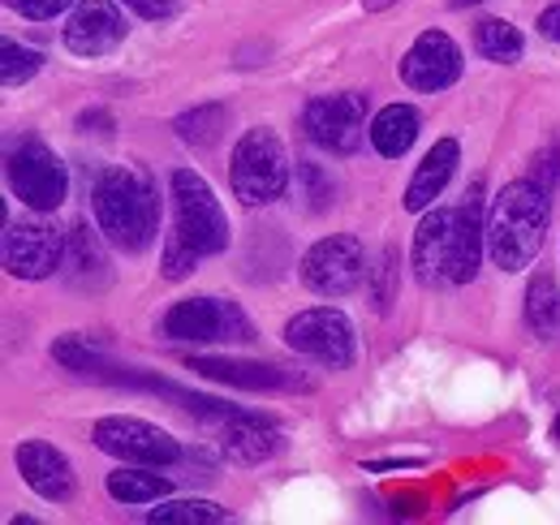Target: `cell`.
Returning a JSON list of instances; mask_svg holds the SVG:
<instances>
[{
	"instance_id": "cell-1",
	"label": "cell",
	"mask_w": 560,
	"mask_h": 525,
	"mask_svg": "<svg viewBox=\"0 0 560 525\" xmlns=\"http://www.w3.org/2000/svg\"><path fill=\"white\" fill-rule=\"evenodd\" d=\"M488 250V220H479V207H435L427 211L415 233V276L427 289H457L470 284Z\"/></svg>"
},
{
	"instance_id": "cell-2",
	"label": "cell",
	"mask_w": 560,
	"mask_h": 525,
	"mask_svg": "<svg viewBox=\"0 0 560 525\" xmlns=\"http://www.w3.org/2000/svg\"><path fill=\"white\" fill-rule=\"evenodd\" d=\"M552 220V190L539 182H509L491 198L488 211V259L500 271H522L539 259Z\"/></svg>"
},
{
	"instance_id": "cell-3",
	"label": "cell",
	"mask_w": 560,
	"mask_h": 525,
	"mask_svg": "<svg viewBox=\"0 0 560 525\" xmlns=\"http://www.w3.org/2000/svg\"><path fill=\"white\" fill-rule=\"evenodd\" d=\"M95 224L104 229L108 246L142 255L160 233V198L151 177L130 164L104 168L95 182Z\"/></svg>"
},
{
	"instance_id": "cell-4",
	"label": "cell",
	"mask_w": 560,
	"mask_h": 525,
	"mask_svg": "<svg viewBox=\"0 0 560 525\" xmlns=\"http://www.w3.org/2000/svg\"><path fill=\"white\" fill-rule=\"evenodd\" d=\"M229 182H233V195L246 207H268L289 190V151L277 138V130L255 126L237 138Z\"/></svg>"
},
{
	"instance_id": "cell-5",
	"label": "cell",
	"mask_w": 560,
	"mask_h": 525,
	"mask_svg": "<svg viewBox=\"0 0 560 525\" xmlns=\"http://www.w3.org/2000/svg\"><path fill=\"white\" fill-rule=\"evenodd\" d=\"M168 198H173V229L199 255H224L229 250V215L195 168H177L168 177Z\"/></svg>"
},
{
	"instance_id": "cell-6",
	"label": "cell",
	"mask_w": 560,
	"mask_h": 525,
	"mask_svg": "<svg viewBox=\"0 0 560 525\" xmlns=\"http://www.w3.org/2000/svg\"><path fill=\"white\" fill-rule=\"evenodd\" d=\"M168 340H190V345H246L255 340V328L237 302L224 298H186L164 315Z\"/></svg>"
},
{
	"instance_id": "cell-7",
	"label": "cell",
	"mask_w": 560,
	"mask_h": 525,
	"mask_svg": "<svg viewBox=\"0 0 560 525\" xmlns=\"http://www.w3.org/2000/svg\"><path fill=\"white\" fill-rule=\"evenodd\" d=\"M284 345L311 362H319L324 371H346L353 362V324L346 311L337 306H311V311H298L289 324H284Z\"/></svg>"
},
{
	"instance_id": "cell-8",
	"label": "cell",
	"mask_w": 560,
	"mask_h": 525,
	"mask_svg": "<svg viewBox=\"0 0 560 525\" xmlns=\"http://www.w3.org/2000/svg\"><path fill=\"white\" fill-rule=\"evenodd\" d=\"M66 246H70V233H61L48 220V211L22 215L4 229V271L18 280H48L52 271H61Z\"/></svg>"
},
{
	"instance_id": "cell-9",
	"label": "cell",
	"mask_w": 560,
	"mask_h": 525,
	"mask_svg": "<svg viewBox=\"0 0 560 525\" xmlns=\"http://www.w3.org/2000/svg\"><path fill=\"white\" fill-rule=\"evenodd\" d=\"M366 276H371L366 250H362V242L350 237V233L319 237V242L302 255V284H306L315 298H346V293H353Z\"/></svg>"
},
{
	"instance_id": "cell-10",
	"label": "cell",
	"mask_w": 560,
	"mask_h": 525,
	"mask_svg": "<svg viewBox=\"0 0 560 525\" xmlns=\"http://www.w3.org/2000/svg\"><path fill=\"white\" fill-rule=\"evenodd\" d=\"M4 173H9L13 198L22 207H31V211H57L66 202V190H70L66 164H61V155L52 147L35 142V138L9 151V168Z\"/></svg>"
},
{
	"instance_id": "cell-11",
	"label": "cell",
	"mask_w": 560,
	"mask_h": 525,
	"mask_svg": "<svg viewBox=\"0 0 560 525\" xmlns=\"http://www.w3.org/2000/svg\"><path fill=\"white\" fill-rule=\"evenodd\" d=\"M91 440H95L100 453L126 460V465H155V469H164V465L182 460V444L164 427H155L147 418H126V413L100 418Z\"/></svg>"
},
{
	"instance_id": "cell-12",
	"label": "cell",
	"mask_w": 560,
	"mask_h": 525,
	"mask_svg": "<svg viewBox=\"0 0 560 525\" xmlns=\"http://www.w3.org/2000/svg\"><path fill=\"white\" fill-rule=\"evenodd\" d=\"M302 126L311 133L315 147L332 151V155H353L362 147V100L358 95H319L306 104Z\"/></svg>"
},
{
	"instance_id": "cell-13",
	"label": "cell",
	"mask_w": 560,
	"mask_h": 525,
	"mask_svg": "<svg viewBox=\"0 0 560 525\" xmlns=\"http://www.w3.org/2000/svg\"><path fill=\"white\" fill-rule=\"evenodd\" d=\"M130 35V22L117 0H78L66 22V48L78 57H108Z\"/></svg>"
},
{
	"instance_id": "cell-14",
	"label": "cell",
	"mask_w": 560,
	"mask_h": 525,
	"mask_svg": "<svg viewBox=\"0 0 560 525\" xmlns=\"http://www.w3.org/2000/svg\"><path fill=\"white\" fill-rule=\"evenodd\" d=\"M462 78V48L444 35V31H422L410 44V52L401 57V82L410 91H448Z\"/></svg>"
},
{
	"instance_id": "cell-15",
	"label": "cell",
	"mask_w": 560,
	"mask_h": 525,
	"mask_svg": "<svg viewBox=\"0 0 560 525\" xmlns=\"http://www.w3.org/2000/svg\"><path fill=\"white\" fill-rule=\"evenodd\" d=\"M195 375H203L211 384H229V388H246V393H277V388H311L306 380L268 366V362H246V358H190Z\"/></svg>"
},
{
	"instance_id": "cell-16",
	"label": "cell",
	"mask_w": 560,
	"mask_h": 525,
	"mask_svg": "<svg viewBox=\"0 0 560 525\" xmlns=\"http://www.w3.org/2000/svg\"><path fill=\"white\" fill-rule=\"evenodd\" d=\"M18 474H22V482H26L39 500H48V504H66V500H73L70 457L57 453V448L44 444V440H26V444L18 448Z\"/></svg>"
},
{
	"instance_id": "cell-17",
	"label": "cell",
	"mask_w": 560,
	"mask_h": 525,
	"mask_svg": "<svg viewBox=\"0 0 560 525\" xmlns=\"http://www.w3.org/2000/svg\"><path fill=\"white\" fill-rule=\"evenodd\" d=\"M220 453L233 460V465H264L268 457L280 453V431L259 418V413H233L224 418V431H220Z\"/></svg>"
},
{
	"instance_id": "cell-18",
	"label": "cell",
	"mask_w": 560,
	"mask_h": 525,
	"mask_svg": "<svg viewBox=\"0 0 560 525\" xmlns=\"http://www.w3.org/2000/svg\"><path fill=\"white\" fill-rule=\"evenodd\" d=\"M457 160H462L457 138H440V142L422 155V164L415 168V177H410V186H406V211H427V207H435V198L444 195V186H448L453 173H457Z\"/></svg>"
},
{
	"instance_id": "cell-19",
	"label": "cell",
	"mask_w": 560,
	"mask_h": 525,
	"mask_svg": "<svg viewBox=\"0 0 560 525\" xmlns=\"http://www.w3.org/2000/svg\"><path fill=\"white\" fill-rule=\"evenodd\" d=\"M100 237H104V229H100V224H95V229H91L86 220H78V224H73L61 271L70 276V284H78V289H100V284L108 280V259H104Z\"/></svg>"
},
{
	"instance_id": "cell-20",
	"label": "cell",
	"mask_w": 560,
	"mask_h": 525,
	"mask_svg": "<svg viewBox=\"0 0 560 525\" xmlns=\"http://www.w3.org/2000/svg\"><path fill=\"white\" fill-rule=\"evenodd\" d=\"M419 130H422V121L410 104H388V108L375 113L366 138H371V147H375L384 160H401V155L419 142Z\"/></svg>"
},
{
	"instance_id": "cell-21",
	"label": "cell",
	"mask_w": 560,
	"mask_h": 525,
	"mask_svg": "<svg viewBox=\"0 0 560 525\" xmlns=\"http://www.w3.org/2000/svg\"><path fill=\"white\" fill-rule=\"evenodd\" d=\"M173 491L168 474H155V465H126L117 474H108V495L117 504H160Z\"/></svg>"
},
{
	"instance_id": "cell-22",
	"label": "cell",
	"mask_w": 560,
	"mask_h": 525,
	"mask_svg": "<svg viewBox=\"0 0 560 525\" xmlns=\"http://www.w3.org/2000/svg\"><path fill=\"white\" fill-rule=\"evenodd\" d=\"M52 358L66 366V371H73V375H86V380H108V384H121V366H113L100 349H91L82 336H61L57 345H52Z\"/></svg>"
},
{
	"instance_id": "cell-23",
	"label": "cell",
	"mask_w": 560,
	"mask_h": 525,
	"mask_svg": "<svg viewBox=\"0 0 560 525\" xmlns=\"http://www.w3.org/2000/svg\"><path fill=\"white\" fill-rule=\"evenodd\" d=\"M173 130H177V138H182L186 147L211 151V147L224 138V130H229V108H224V104H199V108L182 113V117L173 121Z\"/></svg>"
},
{
	"instance_id": "cell-24",
	"label": "cell",
	"mask_w": 560,
	"mask_h": 525,
	"mask_svg": "<svg viewBox=\"0 0 560 525\" xmlns=\"http://www.w3.org/2000/svg\"><path fill=\"white\" fill-rule=\"evenodd\" d=\"M526 324L535 336H552L560 328V289L548 271H535L526 284Z\"/></svg>"
},
{
	"instance_id": "cell-25",
	"label": "cell",
	"mask_w": 560,
	"mask_h": 525,
	"mask_svg": "<svg viewBox=\"0 0 560 525\" xmlns=\"http://www.w3.org/2000/svg\"><path fill=\"white\" fill-rule=\"evenodd\" d=\"M475 48H479V57H488L495 66H513V61H522L526 39H522V31H517L513 22L488 18V22H479V31H475Z\"/></svg>"
},
{
	"instance_id": "cell-26",
	"label": "cell",
	"mask_w": 560,
	"mask_h": 525,
	"mask_svg": "<svg viewBox=\"0 0 560 525\" xmlns=\"http://www.w3.org/2000/svg\"><path fill=\"white\" fill-rule=\"evenodd\" d=\"M229 513L211 500H160V509L147 513V522L155 525H215L224 522Z\"/></svg>"
},
{
	"instance_id": "cell-27",
	"label": "cell",
	"mask_w": 560,
	"mask_h": 525,
	"mask_svg": "<svg viewBox=\"0 0 560 525\" xmlns=\"http://www.w3.org/2000/svg\"><path fill=\"white\" fill-rule=\"evenodd\" d=\"M39 69H44V52L22 48L18 39H4V44H0V78H4V86H22V82H31Z\"/></svg>"
},
{
	"instance_id": "cell-28",
	"label": "cell",
	"mask_w": 560,
	"mask_h": 525,
	"mask_svg": "<svg viewBox=\"0 0 560 525\" xmlns=\"http://www.w3.org/2000/svg\"><path fill=\"white\" fill-rule=\"evenodd\" d=\"M298 190L306 198V207L311 211H324V207H332V195H337V182L319 168V164H311V160H298Z\"/></svg>"
},
{
	"instance_id": "cell-29",
	"label": "cell",
	"mask_w": 560,
	"mask_h": 525,
	"mask_svg": "<svg viewBox=\"0 0 560 525\" xmlns=\"http://www.w3.org/2000/svg\"><path fill=\"white\" fill-rule=\"evenodd\" d=\"M199 259H203V255H199V250H195L177 229L164 237V259H160V267H164V276H168V280H186Z\"/></svg>"
},
{
	"instance_id": "cell-30",
	"label": "cell",
	"mask_w": 560,
	"mask_h": 525,
	"mask_svg": "<svg viewBox=\"0 0 560 525\" xmlns=\"http://www.w3.org/2000/svg\"><path fill=\"white\" fill-rule=\"evenodd\" d=\"M13 13H22V18H31V22H52V18H61L66 9H73L78 0H4Z\"/></svg>"
},
{
	"instance_id": "cell-31",
	"label": "cell",
	"mask_w": 560,
	"mask_h": 525,
	"mask_svg": "<svg viewBox=\"0 0 560 525\" xmlns=\"http://www.w3.org/2000/svg\"><path fill=\"white\" fill-rule=\"evenodd\" d=\"M393 276H397V250H384V255H380V267H371L375 306H380V311H388V302H393Z\"/></svg>"
},
{
	"instance_id": "cell-32",
	"label": "cell",
	"mask_w": 560,
	"mask_h": 525,
	"mask_svg": "<svg viewBox=\"0 0 560 525\" xmlns=\"http://www.w3.org/2000/svg\"><path fill=\"white\" fill-rule=\"evenodd\" d=\"M530 182H539L544 190H557V182H560V147H548V151H539V155H535V164H530Z\"/></svg>"
},
{
	"instance_id": "cell-33",
	"label": "cell",
	"mask_w": 560,
	"mask_h": 525,
	"mask_svg": "<svg viewBox=\"0 0 560 525\" xmlns=\"http://www.w3.org/2000/svg\"><path fill=\"white\" fill-rule=\"evenodd\" d=\"M130 13H139L147 22H168V18H177V9H182V0H121Z\"/></svg>"
},
{
	"instance_id": "cell-34",
	"label": "cell",
	"mask_w": 560,
	"mask_h": 525,
	"mask_svg": "<svg viewBox=\"0 0 560 525\" xmlns=\"http://www.w3.org/2000/svg\"><path fill=\"white\" fill-rule=\"evenodd\" d=\"M539 35H544V39H552V44H560V0L539 13Z\"/></svg>"
},
{
	"instance_id": "cell-35",
	"label": "cell",
	"mask_w": 560,
	"mask_h": 525,
	"mask_svg": "<svg viewBox=\"0 0 560 525\" xmlns=\"http://www.w3.org/2000/svg\"><path fill=\"white\" fill-rule=\"evenodd\" d=\"M388 4H397V0H362L366 13H380V9H388Z\"/></svg>"
},
{
	"instance_id": "cell-36",
	"label": "cell",
	"mask_w": 560,
	"mask_h": 525,
	"mask_svg": "<svg viewBox=\"0 0 560 525\" xmlns=\"http://www.w3.org/2000/svg\"><path fill=\"white\" fill-rule=\"evenodd\" d=\"M453 9H466V4H479V0H448Z\"/></svg>"
},
{
	"instance_id": "cell-37",
	"label": "cell",
	"mask_w": 560,
	"mask_h": 525,
	"mask_svg": "<svg viewBox=\"0 0 560 525\" xmlns=\"http://www.w3.org/2000/svg\"><path fill=\"white\" fill-rule=\"evenodd\" d=\"M552 440H560V418L552 422Z\"/></svg>"
}]
</instances>
